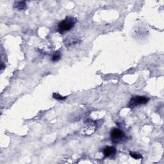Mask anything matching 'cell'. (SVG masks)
<instances>
[{
    "label": "cell",
    "instance_id": "1",
    "mask_svg": "<svg viewBox=\"0 0 164 164\" xmlns=\"http://www.w3.org/2000/svg\"><path fill=\"white\" fill-rule=\"evenodd\" d=\"M76 20L74 17H68L60 21L58 24V31L60 33H64L66 32L73 28Z\"/></svg>",
    "mask_w": 164,
    "mask_h": 164
},
{
    "label": "cell",
    "instance_id": "2",
    "mask_svg": "<svg viewBox=\"0 0 164 164\" xmlns=\"http://www.w3.org/2000/svg\"><path fill=\"white\" fill-rule=\"evenodd\" d=\"M97 130V125L95 122L88 120L85 121L81 127L80 133L81 135L85 136H90Z\"/></svg>",
    "mask_w": 164,
    "mask_h": 164
},
{
    "label": "cell",
    "instance_id": "3",
    "mask_svg": "<svg viewBox=\"0 0 164 164\" xmlns=\"http://www.w3.org/2000/svg\"><path fill=\"white\" fill-rule=\"evenodd\" d=\"M150 101V98L146 96H135L132 97L128 104V107L130 109H134V108L140 106L142 105H145Z\"/></svg>",
    "mask_w": 164,
    "mask_h": 164
},
{
    "label": "cell",
    "instance_id": "4",
    "mask_svg": "<svg viewBox=\"0 0 164 164\" xmlns=\"http://www.w3.org/2000/svg\"><path fill=\"white\" fill-rule=\"evenodd\" d=\"M110 137L113 142L119 143L123 140L125 138V134L124 131H122L120 129L115 128L112 130L110 132Z\"/></svg>",
    "mask_w": 164,
    "mask_h": 164
},
{
    "label": "cell",
    "instance_id": "5",
    "mask_svg": "<svg viewBox=\"0 0 164 164\" xmlns=\"http://www.w3.org/2000/svg\"><path fill=\"white\" fill-rule=\"evenodd\" d=\"M116 149L113 146H107L103 150V154L105 157H110L115 155Z\"/></svg>",
    "mask_w": 164,
    "mask_h": 164
},
{
    "label": "cell",
    "instance_id": "6",
    "mask_svg": "<svg viewBox=\"0 0 164 164\" xmlns=\"http://www.w3.org/2000/svg\"><path fill=\"white\" fill-rule=\"evenodd\" d=\"M27 8V3L24 1H19V2H15L14 3V8L15 10H17V11H22Z\"/></svg>",
    "mask_w": 164,
    "mask_h": 164
},
{
    "label": "cell",
    "instance_id": "7",
    "mask_svg": "<svg viewBox=\"0 0 164 164\" xmlns=\"http://www.w3.org/2000/svg\"><path fill=\"white\" fill-rule=\"evenodd\" d=\"M130 155L131 158L135 159V160H138V159L142 158V155L140 153H137V152H130Z\"/></svg>",
    "mask_w": 164,
    "mask_h": 164
},
{
    "label": "cell",
    "instance_id": "8",
    "mask_svg": "<svg viewBox=\"0 0 164 164\" xmlns=\"http://www.w3.org/2000/svg\"><path fill=\"white\" fill-rule=\"evenodd\" d=\"M53 98H55V99L59 100V101H62V100H64V99H65L67 98L66 96L63 97V96H62L60 94H59L58 93H53Z\"/></svg>",
    "mask_w": 164,
    "mask_h": 164
},
{
    "label": "cell",
    "instance_id": "9",
    "mask_svg": "<svg viewBox=\"0 0 164 164\" xmlns=\"http://www.w3.org/2000/svg\"><path fill=\"white\" fill-rule=\"evenodd\" d=\"M61 58V55L59 52H56L53 54L52 58H51V60L53 62H57Z\"/></svg>",
    "mask_w": 164,
    "mask_h": 164
}]
</instances>
